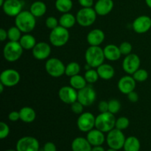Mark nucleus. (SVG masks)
Segmentation results:
<instances>
[{
  "instance_id": "nucleus-1",
  "label": "nucleus",
  "mask_w": 151,
  "mask_h": 151,
  "mask_svg": "<svg viewBox=\"0 0 151 151\" xmlns=\"http://www.w3.org/2000/svg\"><path fill=\"white\" fill-rule=\"evenodd\" d=\"M15 25L24 33H29L35 29L36 18L29 10H22L15 17Z\"/></svg>"
},
{
  "instance_id": "nucleus-2",
  "label": "nucleus",
  "mask_w": 151,
  "mask_h": 151,
  "mask_svg": "<svg viewBox=\"0 0 151 151\" xmlns=\"http://www.w3.org/2000/svg\"><path fill=\"white\" fill-rule=\"evenodd\" d=\"M106 59L103 52L100 46H90L85 52V60L86 64L91 68H97L104 63Z\"/></svg>"
},
{
  "instance_id": "nucleus-3",
  "label": "nucleus",
  "mask_w": 151,
  "mask_h": 151,
  "mask_svg": "<svg viewBox=\"0 0 151 151\" xmlns=\"http://www.w3.org/2000/svg\"><path fill=\"white\" fill-rule=\"evenodd\" d=\"M116 118L114 114L107 111L100 113L95 118V128L103 133H109L115 128Z\"/></svg>"
},
{
  "instance_id": "nucleus-4",
  "label": "nucleus",
  "mask_w": 151,
  "mask_h": 151,
  "mask_svg": "<svg viewBox=\"0 0 151 151\" xmlns=\"http://www.w3.org/2000/svg\"><path fill=\"white\" fill-rule=\"evenodd\" d=\"M23 51L19 41H9L3 48V56L7 61L15 62L22 57Z\"/></svg>"
},
{
  "instance_id": "nucleus-5",
  "label": "nucleus",
  "mask_w": 151,
  "mask_h": 151,
  "mask_svg": "<svg viewBox=\"0 0 151 151\" xmlns=\"http://www.w3.org/2000/svg\"><path fill=\"white\" fill-rule=\"evenodd\" d=\"M69 37L70 35L69 29L59 25L56 28L52 29L49 39L52 46L55 47H61L69 41Z\"/></svg>"
},
{
  "instance_id": "nucleus-6",
  "label": "nucleus",
  "mask_w": 151,
  "mask_h": 151,
  "mask_svg": "<svg viewBox=\"0 0 151 151\" xmlns=\"http://www.w3.org/2000/svg\"><path fill=\"white\" fill-rule=\"evenodd\" d=\"M97 13L92 7H82L76 14L77 23L81 26L86 27H90L97 19Z\"/></svg>"
},
{
  "instance_id": "nucleus-7",
  "label": "nucleus",
  "mask_w": 151,
  "mask_h": 151,
  "mask_svg": "<svg viewBox=\"0 0 151 151\" xmlns=\"http://www.w3.org/2000/svg\"><path fill=\"white\" fill-rule=\"evenodd\" d=\"M45 70L49 75L52 78H60L65 74L66 66L57 58L47 59L45 63Z\"/></svg>"
},
{
  "instance_id": "nucleus-8",
  "label": "nucleus",
  "mask_w": 151,
  "mask_h": 151,
  "mask_svg": "<svg viewBox=\"0 0 151 151\" xmlns=\"http://www.w3.org/2000/svg\"><path fill=\"white\" fill-rule=\"evenodd\" d=\"M125 139L126 138L122 131L115 128L109 131L106 137V142L109 148L115 149L117 150L123 148Z\"/></svg>"
},
{
  "instance_id": "nucleus-9",
  "label": "nucleus",
  "mask_w": 151,
  "mask_h": 151,
  "mask_svg": "<svg viewBox=\"0 0 151 151\" xmlns=\"http://www.w3.org/2000/svg\"><path fill=\"white\" fill-rule=\"evenodd\" d=\"M97 97V93L91 84H88L82 89L78 91V100L84 107L91 106Z\"/></svg>"
},
{
  "instance_id": "nucleus-10",
  "label": "nucleus",
  "mask_w": 151,
  "mask_h": 151,
  "mask_svg": "<svg viewBox=\"0 0 151 151\" xmlns=\"http://www.w3.org/2000/svg\"><path fill=\"white\" fill-rule=\"evenodd\" d=\"M96 116L90 112H83L78 116L77 125L78 129L82 132L88 133L95 128Z\"/></svg>"
},
{
  "instance_id": "nucleus-11",
  "label": "nucleus",
  "mask_w": 151,
  "mask_h": 151,
  "mask_svg": "<svg viewBox=\"0 0 151 151\" xmlns=\"http://www.w3.org/2000/svg\"><path fill=\"white\" fill-rule=\"evenodd\" d=\"M21 80V76L17 70L7 69L3 70L0 75V83L5 87H13L17 85Z\"/></svg>"
},
{
  "instance_id": "nucleus-12",
  "label": "nucleus",
  "mask_w": 151,
  "mask_h": 151,
  "mask_svg": "<svg viewBox=\"0 0 151 151\" xmlns=\"http://www.w3.org/2000/svg\"><path fill=\"white\" fill-rule=\"evenodd\" d=\"M16 149L17 151H38L40 149L39 142L35 137L27 136L18 140Z\"/></svg>"
},
{
  "instance_id": "nucleus-13",
  "label": "nucleus",
  "mask_w": 151,
  "mask_h": 151,
  "mask_svg": "<svg viewBox=\"0 0 151 151\" xmlns=\"http://www.w3.org/2000/svg\"><path fill=\"white\" fill-rule=\"evenodd\" d=\"M141 65V60L137 55L131 53L125 56L122 61V69L128 75H132L138 70Z\"/></svg>"
},
{
  "instance_id": "nucleus-14",
  "label": "nucleus",
  "mask_w": 151,
  "mask_h": 151,
  "mask_svg": "<svg viewBox=\"0 0 151 151\" xmlns=\"http://www.w3.org/2000/svg\"><path fill=\"white\" fill-rule=\"evenodd\" d=\"M132 28L134 32L138 34H144L148 32L151 28V18L145 15L138 16L133 22Z\"/></svg>"
},
{
  "instance_id": "nucleus-15",
  "label": "nucleus",
  "mask_w": 151,
  "mask_h": 151,
  "mask_svg": "<svg viewBox=\"0 0 151 151\" xmlns=\"http://www.w3.org/2000/svg\"><path fill=\"white\" fill-rule=\"evenodd\" d=\"M58 97L63 103L71 105L78 100V91L71 86H62L58 91Z\"/></svg>"
},
{
  "instance_id": "nucleus-16",
  "label": "nucleus",
  "mask_w": 151,
  "mask_h": 151,
  "mask_svg": "<svg viewBox=\"0 0 151 151\" xmlns=\"http://www.w3.org/2000/svg\"><path fill=\"white\" fill-rule=\"evenodd\" d=\"M1 7L7 16L16 17L22 11L23 3L20 0H5Z\"/></svg>"
},
{
  "instance_id": "nucleus-17",
  "label": "nucleus",
  "mask_w": 151,
  "mask_h": 151,
  "mask_svg": "<svg viewBox=\"0 0 151 151\" xmlns=\"http://www.w3.org/2000/svg\"><path fill=\"white\" fill-rule=\"evenodd\" d=\"M51 47L47 43L38 42L32 50V56L35 59L38 60H46L50 57L51 54Z\"/></svg>"
},
{
  "instance_id": "nucleus-18",
  "label": "nucleus",
  "mask_w": 151,
  "mask_h": 151,
  "mask_svg": "<svg viewBox=\"0 0 151 151\" xmlns=\"http://www.w3.org/2000/svg\"><path fill=\"white\" fill-rule=\"evenodd\" d=\"M137 85V81L134 80L133 76L130 75L122 77L118 81L117 86L119 91L124 94H129L131 91H134Z\"/></svg>"
},
{
  "instance_id": "nucleus-19",
  "label": "nucleus",
  "mask_w": 151,
  "mask_h": 151,
  "mask_svg": "<svg viewBox=\"0 0 151 151\" xmlns=\"http://www.w3.org/2000/svg\"><path fill=\"white\" fill-rule=\"evenodd\" d=\"M105 133L94 128L87 133L86 139L89 142L91 146H100L106 141Z\"/></svg>"
},
{
  "instance_id": "nucleus-20",
  "label": "nucleus",
  "mask_w": 151,
  "mask_h": 151,
  "mask_svg": "<svg viewBox=\"0 0 151 151\" xmlns=\"http://www.w3.org/2000/svg\"><path fill=\"white\" fill-rule=\"evenodd\" d=\"M114 8L113 0H97L94 4V10L97 15L104 16L110 13Z\"/></svg>"
},
{
  "instance_id": "nucleus-21",
  "label": "nucleus",
  "mask_w": 151,
  "mask_h": 151,
  "mask_svg": "<svg viewBox=\"0 0 151 151\" xmlns=\"http://www.w3.org/2000/svg\"><path fill=\"white\" fill-rule=\"evenodd\" d=\"M106 35L100 29H94L90 31L86 37L87 42L90 46H100L104 41Z\"/></svg>"
},
{
  "instance_id": "nucleus-22",
  "label": "nucleus",
  "mask_w": 151,
  "mask_h": 151,
  "mask_svg": "<svg viewBox=\"0 0 151 151\" xmlns=\"http://www.w3.org/2000/svg\"><path fill=\"white\" fill-rule=\"evenodd\" d=\"M105 58L109 61H116L122 56L119 47L115 44H108L103 48Z\"/></svg>"
},
{
  "instance_id": "nucleus-23",
  "label": "nucleus",
  "mask_w": 151,
  "mask_h": 151,
  "mask_svg": "<svg viewBox=\"0 0 151 151\" xmlns=\"http://www.w3.org/2000/svg\"><path fill=\"white\" fill-rule=\"evenodd\" d=\"M71 147L72 151H91L92 146L86 138L77 137L72 141Z\"/></svg>"
},
{
  "instance_id": "nucleus-24",
  "label": "nucleus",
  "mask_w": 151,
  "mask_h": 151,
  "mask_svg": "<svg viewBox=\"0 0 151 151\" xmlns=\"http://www.w3.org/2000/svg\"><path fill=\"white\" fill-rule=\"evenodd\" d=\"M97 71L100 78L103 80H110L114 78L115 75V70L113 66L108 63H103L97 68Z\"/></svg>"
},
{
  "instance_id": "nucleus-25",
  "label": "nucleus",
  "mask_w": 151,
  "mask_h": 151,
  "mask_svg": "<svg viewBox=\"0 0 151 151\" xmlns=\"http://www.w3.org/2000/svg\"><path fill=\"white\" fill-rule=\"evenodd\" d=\"M19 114H20V119L25 123H31L34 122L36 118L35 111L32 108L28 106L22 108L19 111Z\"/></svg>"
},
{
  "instance_id": "nucleus-26",
  "label": "nucleus",
  "mask_w": 151,
  "mask_h": 151,
  "mask_svg": "<svg viewBox=\"0 0 151 151\" xmlns=\"http://www.w3.org/2000/svg\"><path fill=\"white\" fill-rule=\"evenodd\" d=\"M77 23L76 16L70 13H63L59 19V25L66 29H70Z\"/></svg>"
},
{
  "instance_id": "nucleus-27",
  "label": "nucleus",
  "mask_w": 151,
  "mask_h": 151,
  "mask_svg": "<svg viewBox=\"0 0 151 151\" xmlns=\"http://www.w3.org/2000/svg\"><path fill=\"white\" fill-rule=\"evenodd\" d=\"M29 11L35 18H39L44 16L47 12V5L41 1H34L30 6Z\"/></svg>"
},
{
  "instance_id": "nucleus-28",
  "label": "nucleus",
  "mask_w": 151,
  "mask_h": 151,
  "mask_svg": "<svg viewBox=\"0 0 151 151\" xmlns=\"http://www.w3.org/2000/svg\"><path fill=\"white\" fill-rule=\"evenodd\" d=\"M19 43L23 47L24 50H32L33 47L36 45V39L33 35L29 33H24L19 40Z\"/></svg>"
},
{
  "instance_id": "nucleus-29",
  "label": "nucleus",
  "mask_w": 151,
  "mask_h": 151,
  "mask_svg": "<svg viewBox=\"0 0 151 151\" xmlns=\"http://www.w3.org/2000/svg\"><path fill=\"white\" fill-rule=\"evenodd\" d=\"M141 144L138 138L136 137H131L126 138L124 144V151H139Z\"/></svg>"
},
{
  "instance_id": "nucleus-30",
  "label": "nucleus",
  "mask_w": 151,
  "mask_h": 151,
  "mask_svg": "<svg viewBox=\"0 0 151 151\" xmlns=\"http://www.w3.org/2000/svg\"><path fill=\"white\" fill-rule=\"evenodd\" d=\"M69 84H70L71 86L75 88L77 91H79V90L82 89L84 87L88 85V83L86 81L84 76L80 75L78 74L75 76L71 77L70 79H69Z\"/></svg>"
},
{
  "instance_id": "nucleus-31",
  "label": "nucleus",
  "mask_w": 151,
  "mask_h": 151,
  "mask_svg": "<svg viewBox=\"0 0 151 151\" xmlns=\"http://www.w3.org/2000/svg\"><path fill=\"white\" fill-rule=\"evenodd\" d=\"M55 8L58 11L62 13H69L73 7V2L72 0H56Z\"/></svg>"
},
{
  "instance_id": "nucleus-32",
  "label": "nucleus",
  "mask_w": 151,
  "mask_h": 151,
  "mask_svg": "<svg viewBox=\"0 0 151 151\" xmlns=\"http://www.w3.org/2000/svg\"><path fill=\"white\" fill-rule=\"evenodd\" d=\"M81 71V66L78 62L72 61L68 63L66 66V70H65V75L67 77L75 76V75H78Z\"/></svg>"
},
{
  "instance_id": "nucleus-33",
  "label": "nucleus",
  "mask_w": 151,
  "mask_h": 151,
  "mask_svg": "<svg viewBox=\"0 0 151 151\" xmlns=\"http://www.w3.org/2000/svg\"><path fill=\"white\" fill-rule=\"evenodd\" d=\"M22 32L15 25L7 29V38L10 41H19L22 38Z\"/></svg>"
},
{
  "instance_id": "nucleus-34",
  "label": "nucleus",
  "mask_w": 151,
  "mask_h": 151,
  "mask_svg": "<svg viewBox=\"0 0 151 151\" xmlns=\"http://www.w3.org/2000/svg\"><path fill=\"white\" fill-rule=\"evenodd\" d=\"M84 78L88 84H93L95 83L98 81L100 76H99L97 69L95 70L94 68H91V69L86 71L85 74H84Z\"/></svg>"
},
{
  "instance_id": "nucleus-35",
  "label": "nucleus",
  "mask_w": 151,
  "mask_h": 151,
  "mask_svg": "<svg viewBox=\"0 0 151 151\" xmlns=\"http://www.w3.org/2000/svg\"><path fill=\"white\" fill-rule=\"evenodd\" d=\"M132 76L137 82H145V81L148 78V72H147V71L145 70V69L139 68L138 70L136 71V72L133 74Z\"/></svg>"
},
{
  "instance_id": "nucleus-36",
  "label": "nucleus",
  "mask_w": 151,
  "mask_h": 151,
  "mask_svg": "<svg viewBox=\"0 0 151 151\" xmlns=\"http://www.w3.org/2000/svg\"><path fill=\"white\" fill-rule=\"evenodd\" d=\"M130 125V120L126 116H120V117L116 119V122H115V128L120 130V131H124L127 129Z\"/></svg>"
},
{
  "instance_id": "nucleus-37",
  "label": "nucleus",
  "mask_w": 151,
  "mask_h": 151,
  "mask_svg": "<svg viewBox=\"0 0 151 151\" xmlns=\"http://www.w3.org/2000/svg\"><path fill=\"white\" fill-rule=\"evenodd\" d=\"M121 103L116 99H112L109 101V111L113 114H116L120 111Z\"/></svg>"
},
{
  "instance_id": "nucleus-38",
  "label": "nucleus",
  "mask_w": 151,
  "mask_h": 151,
  "mask_svg": "<svg viewBox=\"0 0 151 151\" xmlns=\"http://www.w3.org/2000/svg\"><path fill=\"white\" fill-rule=\"evenodd\" d=\"M119 47L121 53H122V55L126 56L131 54V52H132V45H131V43L128 42V41H124V42L121 43Z\"/></svg>"
},
{
  "instance_id": "nucleus-39",
  "label": "nucleus",
  "mask_w": 151,
  "mask_h": 151,
  "mask_svg": "<svg viewBox=\"0 0 151 151\" xmlns=\"http://www.w3.org/2000/svg\"><path fill=\"white\" fill-rule=\"evenodd\" d=\"M45 25L50 29H53L59 26V21L54 16H49L45 21Z\"/></svg>"
},
{
  "instance_id": "nucleus-40",
  "label": "nucleus",
  "mask_w": 151,
  "mask_h": 151,
  "mask_svg": "<svg viewBox=\"0 0 151 151\" xmlns=\"http://www.w3.org/2000/svg\"><path fill=\"white\" fill-rule=\"evenodd\" d=\"M10 134V128L4 122H0V139H4L7 138Z\"/></svg>"
},
{
  "instance_id": "nucleus-41",
  "label": "nucleus",
  "mask_w": 151,
  "mask_h": 151,
  "mask_svg": "<svg viewBox=\"0 0 151 151\" xmlns=\"http://www.w3.org/2000/svg\"><path fill=\"white\" fill-rule=\"evenodd\" d=\"M83 105L80 103L78 100L71 104V110L76 114H81L82 113H83Z\"/></svg>"
},
{
  "instance_id": "nucleus-42",
  "label": "nucleus",
  "mask_w": 151,
  "mask_h": 151,
  "mask_svg": "<svg viewBox=\"0 0 151 151\" xmlns=\"http://www.w3.org/2000/svg\"><path fill=\"white\" fill-rule=\"evenodd\" d=\"M98 110L100 113L109 111V102H106L105 100L100 101L98 104Z\"/></svg>"
},
{
  "instance_id": "nucleus-43",
  "label": "nucleus",
  "mask_w": 151,
  "mask_h": 151,
  "mask_svg": "<svg viewBox=\"0 0 151 151\" xmlns=\"http://www.w3.org/2000/svg\"><path fill=\"white\" fill-rule=\"evenodd\" d=\"M9 120L11 122H16L19 119H20V114H19V111H11L8 115Z\"/></svg>"
},
{
  "instance_id": "nucleus-44",
  "label": "nucleus",
  "mask_w": 151,
  "mask_h": 151,
  "mask_svg": "<svg viewBox=\"0 0 151 151\" xmlns=\"http://www.w3.org/2000/svg\"><path fill=\"white\" fill-rule=\"evenodd\" d=\"M44 151H57L55 145L52 142H48L44 144V147H43Z\"/></svg>"
},
{
  "instance_id": "nucleus-45",
  "label": "nucleus",
  "mask_w": 151,
  "mask_h": 151,
  "mask_svg": "<svg viewBox=\"0 0 151 151\" xmlns=\"http://www.w3.org/2000/svg\"><path fill=\"white\" fill-rule=\"evenodd\" d=\"M127 96H128V100L132 102V103H137L139 100V94L135 91L130 92L129 94H127Z\"/></svg>"
},
{
  "instance_id": "nucleus-46",
  "label": "nucleus",
  "mask_w": 151,
  "mask_h": 151,
  "mask_svg": "<svg viewBox=\"0 0 151 151\" xmlns=\"http://www.w3.org/2000/svg\"><path fill=\"white\" fill-rule=\"evenodd\" d=\"M80 5L83 7H92L94 0H78Z\"/></svg>"
},
{
  "instance_id": "nucleus-47",
  "label": "nucleus",
  "mask_w": 151,
  "mask_h": 151,
  "mask_svg": "<svg viewBox=\"0 0 151 151\" xmlns=\"http://www.w3.org/2000/svg\"><path fill=\"white\" fill-rule=\"evenodd\" d=\"M7 38V30L4 28L0 29V40L1 41H4Z\"/></svg>"
},
{
  "instance_id": "nucleus-48",
  "label": "nucleus",
  "mask_w": 151,
  "mask_h": 151,
  "mask_svg": "<svg viewBox=\"0 0 151 151\" xmlns=\"http://www.w3.org/2000/svg\"><path fill=\"white\" fill-rule=\"evenodd\" d=\"M91 151H106V150H105L104 147H102V145H100V146H93Z\"/></svg>"
},
{
  "instance_id": "nucleus-49",
  "label": "nucleus",
  "mask_w": 151,
  "mask_h": 151,
  "mask_svg": "<svg viewBox=\"0 0 151 151\" xmlns=\"http://www.w3.org/2000/svg\"><path fill=\"white\" fill-rule=\"evenodd\" d=\"M4 87H5V86L3 85L1 83H0V93H3V91H4Z\"/></svg>"
},
{
  "instance_id": "nucleus-50",
  "label": "nucleus",
  "mask_w": 151,
  "mask_h": 151,
  "mask_svg": "<svg viewBox=\"0 0 151 151\" xmlns=\"http://www.w3.org/2000/svg\"><path fill=\"white\" fill-rule=\"evenodd\" d=\"M145 3L150 8H151V0H145Z\"/></svg>"
},
{
  "instance_id": "nucleus-51",
  "label": "nucleus",
  "mask_w": 151,
  "mask_h": 151,
  "mask_svg": "<svg viewBox=\"0 0 151 151\" xmlns=\"http://www.w3.org/2000/svg\"><path fill=\"white\" fill-rule=\"evenodd\" d=\"M4 1H5V0H0V6H1V7L4 4Z\"/></svg>"
},
{
  "instance_id": "nucleus-52",
  "label": "nucleus",
  "mask_w": 151,
  "mask_h": 151,
  "mask_svg": "<svg viewBox=\"0 0 151 151\" xmlns=\"http://www.w3.org/2000/svg\"><path fill=\"white\" fill-rule=\"evenodd\" d=\"M106 151H118L117 150H115V149H112V148H109V150H107Z\"/></svg>"
},
{
  "instance_id": "nucleus-53",
  "label": "nucleus",
  "mask_w": 151,
  "mask_h": 151,
  "mask_svg": "<svg viewBox=\"0 0 151 151\" xmlns=\"http://www.w3.org/2000/svg\"><path fill=\"white\" fill-rule=\"evenodd\" d=\"M4 151H17V150H16H16H13V149H8V150H6Z\"/></svg>"
},
{
  "instance_id": "nucleus-54",
  "label": "nucleus",
  "mask_w": 151,
  "mask_h": 151,
  "mask_svg": "<svg viewBox=\"0 0 151 151\" xmlns=\"http://www.w3.org/2000/svg\"><path fill=\"white\" fill-rule=\"evenodd\" d=\"M38 151H44V149L41 148V149H39V150H38Z\"/></svg>"
}]
</instances>
